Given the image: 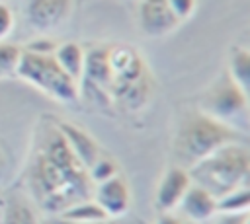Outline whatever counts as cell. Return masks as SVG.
I'll list each match as a JSON object with an SVG mask.
<instances>
[{
    "mask_svg": "<svg viewBox=\"0 0 250 224\" xmlns=\"http://www.w3.org/2000/svg\"><path fill=\"white\" fill-rule=\"evenodd\" d=\"M20 56H21V49L20 47L0 41V80L16 76V70H18V64H20Z\"/></svg>",
    "mask_w": 250,
    "mask_h": 224,
    "instance_id": "19",
    "label": "cell"
},
{
    "mask_svg": "<svg viewBox=\"0 0 250 224\" xmlns=\"http://www.w3.org/2000/svg\"><path fill=\"white\" fill-rule=\"evenodd\" d=\"M227 74L248 93V86H250V53H248V49H244V47L230 49Z\"/></svg>",
    "mask_w": 250,
    "mask_h": 224,
    "instance_id": "16",
    "label": "cell"
},
{
    "mask_svg": "<svg viewBox=\"0 0 250 224\" xmlns=\"http://www.w3.org/2000/svg\"><path fill=\"white\" fill-rule=\"evenodd\" d=\"M191 183L209 191L215 199L248 185L250 154L244 140L229 142L188 168Z\"/></svg>",
    "mask_w": 250,
    "mask_h": 224,
    "instance_id": "2",
    "label": "cell"
},
{
    "mask_svg": "<svg viewBox=\"0 0 250 224\" xmlns=\"http://www.w3.org/2000/svg\"><path fill=\"white\" fill-rule=\"evenodd\" d=\"M72 10V0H27L23 14L35 31H53L62 25Z\"/></svg>",
    "mask_w": 250,
    "mask_h": 224,
    "instance_id": "8",
    "label": "cell"
},
{
    "mask_svg": "<svg viewBox=\"0 0 250 224\" xmlns=\"http://www.w3.org/2000/svg\"><path fill=\"white\" fill-rule=\"evenodd\" d=\"M250 208V189L242 185L217 199V212H248Z\"/></svg>",
    "mask_w": 250,
    "mask_h": 224,
    "instance_id": "18",
    "label": "cell"
},
{
    "mask_svg": "<svg viewBox=\"0 0 250 224\" xmlns=\"http://www.w3.org/2000/svg\"><path fill=\"white\" fill-rule=\"evenodd\" d=\"M51 224H113V222H111V218H105V220H98V222H70V220L55 218Z\"/></svg>",
    "mask_w": 250,
    "mask_h": 224,
    "instance_id": "26",
    "label": "cell"
},
{
    "mask_svg": "<svg viewBox=\"0 0 250 224\" xmlns=\"http://www.w3.org/2000/svg\"><path fill=\"white\" fill-rule=\"evenodd\" d=\"M16 76L55 101L74 103L78 99V84L59 66L53 55L21 49Z\"/></svg>",
    "mask_w": 250,
    "mask_h": 224,
    "instance_id": "5",
    "label": "cell"
},
{
    "mask_svg": "<svg viewBox=\"0 0 250 224\" xmlns=\"http://www.w3.org/2000/svg\"><path fill=\"white\" fill-rule=\"evenodd\" d=\"M59 132L62 134L64 142L68 144V148L72 150V154L82 162V166L88 169L102 154V148L98 144V140L82 127L68 123V121H55Z\"/></svg>",
    "mask_w": 250,
    "mask_h": 224,
    "instance_id": "12",
    "label": "cell"
},
{
    "mask_svg": "<svg viewBox=\"0 0 250 224\" xmlns=\"http://www.w3.org/2000/svg\"><path fill=\"white\" fill-rule=\"evenodd\" d=\"M244 140V134L234 131L232 127L221 123L219 119L203 113L201 109H193L186 113L182 119L176 136H174V152L182 164H188V168L213 150L229 144V142H240Z\"/></svg>",
    "mask_w": 250,
    "mask_h": 224,
    "instance_id": "4",
    "label": "cell"
},
{
    "mask_svg": "<svg viewBox=\"0 0 250 224\" xmlns=\"http://www.w3.org/2000/svg\"><path fill=\"white\" fill-rule=\"evenodd\" d=\"M139 23L148 37H164L180 25L166 0H143L139 6Z\"/></svg>",
    "mask_w": 250,
    "mask_h": 224,
    "instance_id": "10",
    "label": "cell"
},
{
    "mask_svg": "<svg viewBox=\"0 0 250 224\" xmlns=\"http://www.w3.org/2000/svg\"><path fill=\"white\" fill-rule=\"evenodd\" d=\"M53 56L59 62V66L78 84L82 78V70H84V47L68 41L62 45H57L53 51Z\"/></svg>",
    "mask_w": 250,
    "mask_h": 224,
    "instance_id": "15",
    "label": "cell"
},
{
    "mask_svg": "<svg viewBox=\"0 0 250 224\" xmlns=\"http://www.w3.org/2000/svg\"><path fill=\"white\" fill-rule=\"evenodd\" d=\"M111 84V101L127 111H139L146 107L152 97L154 80L145 58L127 45L107 47Z\"/></svg>",
    "mask_w": 250,
    "mask_h": 224,
    "instance_id": "3",
    "label": "cell"
},
{
    "mask_svg": "<svg viewBox=\"0 0 250 224\" xmlns=\"http://www.w3.org/2000/svg\"><path fill=\"white\" fill-rule=\"evenodd\" d=\"M178 208L182 210V216L186 218V222L203 224L217 214V199L203 187L191 183L184 193Z\"/></svg>",
    "mask_w": 250,
    "mask_h": 224,
    "instance_id": "13",
    "label": "cell"
},
{
    "mask_svg": "<svg viewBox=\"0 0 250 224\" xmlns=\"http://www.w3.org/2000/svg\"><path fill=\"white\" fill-rule=\"evenodd\" d=\"M0 224H39L31 199L20 191L0 197Z\"/></svg>",
    "mask_w": 250,
    "mask_h": 224,
    "instance_id": "14",
    "label": "cell"
},
{
    "mask_svg": "<svg viewBox=\"0 0 250 224\" xmlns=\"http://www.w3.org/2000/svg\"><path fill=\"white\" fill-rule=\"evenodd\" d=\"M115 173H119V169H117V162H115L111 156H105L104 152H102L100 158L88 168V175H90V179H92L94 185L100 183V181H104V179L113 177Z\"/></svg>",
    "mask_w": 250,
    "mask_h": 224,
    "instance_id": "20",
    "label": "cell"
},
{
    "mask_svg": "<svg viewBox=\"0 0 250 224\" xmlns=\"http://www.w3.org/2000/svg\"><path fill=\"white\" fill-rule=\"evenodd\" d=\"M57 45L51 43V39H37L33 43L27 45V51H33V53H43V55H53Z\"/></svg>",
    "mask_w": 250,
    "mask_h": 224,
    "instance_id": "24",
    "label": "cell"
},
{
    "mask_svg": "<svg viewBox=\"0 0 250 224\" xmlns=\"http://www.w3.org/2000/svg\"><path fill=\"white\" fill-rule=\"evenodd\" d=\"M189 185H191V177H189L186 168H182V166L168 168L162 173V177L158 181V187H156V206H158V210L162 214L176 210Z\"/></svg>",
    "mask_w": 250,
    "mask_h": 224,
    "instance_id": "11",
    "label": "cell"
},
{
    "mask_svg": "<svg viewBox=\"0 0 250 224\" xmlns=\"http://www.w3.org/2000/svg\"><path fill=\"white\" fill-rule=\"evenodd\" d=\"M14 29V14L10 10V6H6L0 0V41H4Z\"/></svg>",
    "mask_w": 250,
    "mask_h": 224,
    "instance_id": "23",
    "label": "cell"
},
{
    "mask_svg": "<svg viewBox=\"0 0 250 224\" xmlns=\"http://www.w3.org/2000/svg\"><path fill=\"white\" fill-rule=\"evenodd\" d=\"M92 199L102 206L107 218H115L127 212L131 205V189L123 175L115 173L109 179H104L94 185Z\"/></svg>",
    "mask_w": 250,
    "mask_h": 224,
    "instance_id": "9",
    "label": "cell"
},
{
    "mask_svg": "<svg viewBox=\"0 0 250 224\" xmlns=\"http://www.w3.org/2000/svg\"><path fill=\"white\" fill-rule=\"evenodd\" d=\"M199 109L246 136L250 121L248 93L227 72L203 93Z\"/></svg>",
    "mask_w": 250,
    "mask_h": 224,
    "instance_id": "6",
    "label": "cell"
},
{
    "mask_svg": "<svg viewBox=\"0 0 250 224\" xmlns=\"http://www.w3.org/2000/svg\"><path fill=\"white\" fill-rule=\"evenodd\" d=\"M27 185L33 201L53 214L92 199L94 183L88 169L72 154L55 121L47 123L35 140L27 166Z\"/></svg>",
    "mask_w": 250,
    "mask_h": 224,
    "instance_id": "1",
    "label": "cell"
},
{
    "mask_svg": "<svg viewBox=\"0 0 250 224\" xmlns=\"http://www.w3.org/2000/svg\"><path fill=\"white\" fill-rule=\"evenodd\" d=\"M6 168H8V156H6L4 146L0 144V177L6 173Z\"/></svg>",
    "mask_w": 250,
    "mask_h": 224,
    "instance_id": "27",
    "label": "cell"
},
{
    "mask_svg": "<svg viewBox=\"0 0 250 224\" xmlns=\"http://www.w3.org/2000/svg\"><path fill=\"white\" fill-rule=\"evenodd\" d=\"M109 84H111V70H109L107 47L84 49V70L78 82V95L82 93L100 105L111 103Z\"/></svg>",
    "mask_w": 250,
    "mask_h": 224,
    "instance_id": "7",
    "label": "cell"
},
{
    "mask_svg": "<svg viewBox=\"0 0 250 224\" xmlns=\"http://www.w3.org/2000/svg\"><path fill=\"white\" fill-rule=\"evenodd\" d=\"M166 4H168L170 10L174 12V16L182 21V19H188V18L193 14L197 0H166Z\"/></svg>",
    "mask_w": 250,
    "mask_h": 224,
    "instance_id": "21",
    "label": "cell"
},
{
    "mask_svg": "<svg viewBox=\"0 0 250 224\" xmlns=\"http://www.w3.org/2000/svg\"><path fill=\"white\" fill-rule=\"evenodd\" d=\"M213 224H250L248 212H217L213 218Z\"/></svg>",
    "mask_w": 250,
    "mask_h": 224,
    "instance_id": "22",
    "label": "cell"
},
{
    "mask_svg": "<svg viewBox=\"0 0 250 224\" xmlns=\"http://www.w3.org/2000/svg\"><path fill=\"white\" fill-rule=\"evenodd\" d=\"M182 224H193V222H182Z\"/></svg>",
    "mask_w": 250,
    "mask_h": 224,
    "instance_id": "28",
    "label": "cell"
},
{
    "mask_svg": "<svg viewBox=\"0 0 250 224\" xmlns=\"http://www.w3.org/2000/svg\"><path fill=\"white\" fill-rule=\"evenodd\" d=\"M59 218L70 220V222H98V220H105L107 214L102 210V206L94 199H86L64 208L59 214Z\"/></svg>",
    "mask_w": 250,
    "mask_h": 224,
    "instance_id": "17",
    "label": "cell"
},
{
    "mask_svg": "<svg viewBox=\"0 0 250 224\" xmlns=\"http://www.w3.org/2000/svg\"><path fill=\"white\" fill-rule=\"evenodd\" d=\"M156 224H182V220H180L178 216H174L172 212H164V214L156 220Z\"/></svg>",
    "mask_w": 250,
    "mask_h": 224,
    "instance_id": "25",
    "label": "cell"
}]
</instances>
